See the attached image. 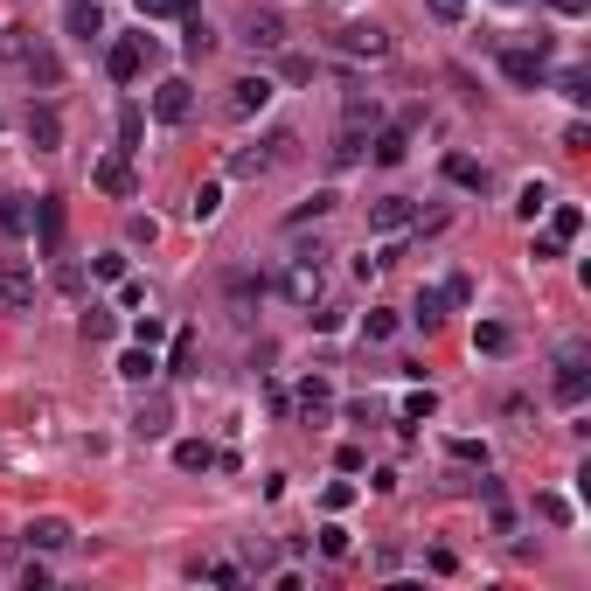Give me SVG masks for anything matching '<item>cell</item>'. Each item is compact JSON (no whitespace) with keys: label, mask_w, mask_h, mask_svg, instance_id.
<instances>
[{"label":"cell","mask_w":591,"mask_h":591,"mask_svg":"<svg viewBox=\"0 0 591 591\" xmlns=\"http://www.w3.org/2000/svg\"><path fill=\"white\" fill-rule=\"evenodd\" d=\"M91 272H98V279H126V251H105V258H91Z\"/></svg>","instance_id":"obj_45"},{"label":"cell","mask_w":591,"mask_h":591,"mask_svg":"<svg viewBox=\"0 0 591 591\" xmlns=\"http://www.w3.org/2000/svg\"><path fill=\"white\" fill-rule=\"evenodd\" d=\"M133 432H140V439H167V432H174V404H167L160 390H153L147 404L133 411Z\"/></svg>","instance_id":"obj_14"},{"label":"cell","mask_w":591,"mask_h":591,"mask_svg":"<svg viewBox=\"0 0 591 591\" xmlns=\"http://www.w3.org/2000/svg\"><path fill=\"white\" fill-rule=\"evenodd\" d=\"M411 320H418L425 334H439V327H445V293H432V286H425V293L411 299Z\"/></svg>","instance_id":"obj_27"},{"label":"cell","mask_w":591,"mask_h":591,"mask_svg":"<svg viewBox=\"0 0 591 591\" xmlns=\"http://www.w3.org/2000/svg\"><path fill=\"white\" fill-rule=\"evenodd\" d=\"M279 77H286V84H306V77H313V63H306V56H286V63H279Z\"/></svg>","instance_id":"obj_51"},{"label":"cell","mask_w":591,"mask_h":591,"mask_svg":"<svg viewBox=\"0 0 591 591\" xmlns=\"http://www.w3.org/2000/svg\"><path fill=\"white\" fill-rule=\"evenodd\" d=\"M98 35H105V14H98V0H70V42H84V49H91Z\"/></svg>","instance_id":"obj_19"},{"label":"cell","mask_w":591,"mask_h":591,"mask_svg":"<svg viewBox=\"0 0 591 591\" xmlns=\"http://www.w3.org/2000/svg\"><path fill=\"white\" fill-rule=\"evenodd\" d=\"M299 418H306V425H327V418H334V390H327L320 376L299 383Z\"/></svg>","instance_id":"obj_16"},{"label":"cell","mask_w":591,"mask_h":591,"mask_svg":"<svg viewBox=\"0 0 591 591\" xmlns=\"http://www.w3.org/2000/svg\"><path fill=\"white\" fill-rule=\"evenodd\" d=\"M550 390H557V404H571V411L591 397V355L578 348V341L557 355V376H550Z\"/></svg>","instance_id":"obj_3"},{"label":"cell","mask_w":591,"mask_h":591,"mask_svg":"<svg viewBox=\"0 0 591 591\" xmlns=\"http://www.w3.org/2000/svg\"><path fill=\"white\" fill-rule=\"evenodd\" d=\"M160 334H167V327H160V320H153V313H140V320H133V341H140V348H153V341H160Z\"/></svg>","instance_id":"obj_48"},{"label":"cell","mask_w":591,"mask_h":591,"mask_svg":"<svg viewBox=\"0 0 591 591\" xmlns=\"http://www.w3.org/2000/svg\"><path fill=\"white\" fill-rule=\"evenodd\" d=\"M501 77L515 84V91H543V49H501Z\"/></svg>","instance_id":"obj_8"},{"label":"cell","mask_w":591,"mask_h":591,"mask_svg":"<svg viewBox=\"0 0 591 591\" xmlns=\"http://www.w3.org/2000/svg\"><path fill=\"white\" fill-rule=\"evenodd\" d=\"M293 153H299V133H286V126H279V133H265L258 147L230 153V174H244V181H258V174H272V167H286Z\"/></svg>","instance_id":"obj_1"},{"label":"cell","mask_w":591,"mask_h":591,"mask_svg":"<svg viewBox=\"0 0 591 591\" xmlns=\"http://www.w3.org/2000/svg\"><path fill=\"white\" fill-rule=\"evenodd\" d=\"M147 56H153L147 35H119V42L105 49V77H112V84H133V77L147 70Z\"/></svg>","instance_id":"obj_6"},{"label":"cell","mask_w":591,"mask_h":591,"mask_svg":"<svg viewBox=\"0 0 591 591\" xmlns=\"http://www.w3.org/2000/svg\"><path fill=\"white\" fill-rule=\"evenodd\" d=\"M432 411H439L432 390H411V397H404V425H418V418H432Z\"/></svg>","instance_id":"obj_39"},{"label":"cell","mask_w":591,"mask_h":591,"mask_svg":"<svg viewBox=\"0 0 591 591\" xmlns=\"http://www.w3.org/2000/svg\"><path fill=\"white\" fill-rule=\"evenodd\" d=\"M167 369H174V376H195V334H188V327L174 334V348H167Z\"/></svg>","instance_id":"obj_35"},{"label":"cell","mask_w":591,"mask_h":591,"mask_svg":"<svg viewBox=\"0 0 591 591\" xmlns=\"http://www.w3.org/2000/svg\"><path fill=\"white\" fill-rule=\"evenodd\" d=\"M369 160L376 167H404L411 160V126H376L369 133Z\"/></svg>","instance_id":"obj_11"},{"label":"cell","mask_w":591,"mask_h":591,"mask_svg":"<svg viewBox=\"0 0 591 591\" xmlns=\"http://www.w3.org/2000/svg\"><path fill=\"white\" fill-rule=\"evenodd\" d=\"M244 42H251V49H286V14H272V7L251 14V21H244Z\"/></svg>","instance_id":"obj_15"},{"label":"cell","mask_w":591,"mask_h":591,"mask_svg":"<svg viewBox=\"0 0 591 591\" xmlns=\"http://www.w3.org/2000/svg\"><path fill=\"white\" fill-rule=\"evenodd\" d=\"M557 91H564L571 105H591V77H585V70H564V77H557Z\"/></svg>","instance_id":"obj_38"},{"label":"cell","mask_w":591,"mask_h":591,"mask_svg":"<svg viewBox=\"0 0 591 591\" xmlns=\"http://www.w3.org/2000/svg\"><path fill=\"white\" fill-rule=\"evenodd\" d=\"M439 293H445V306H466V299H473V279H466V272H452Z\"/></svg>","instance_id":"obj_44"},{"label":"cell","mask_w":591,"mask_h":591,"mask_svg":"<svg viewBox=\"0 0 591 591\" xmlns=\"http://www.w3.org/2000/svg\"><path fill=\"white\" fill-rule=\"evenodd\" d=\"M140 7V21H167V14H181V0H133Z\"/></svg>","instance_id":"obj_46"},{"label":"cell","mask_w":591,"mask_h":591,"mask_svg":"<svg viewBox=\"0 0 591 591\" xmlns=\"http://www.w3.org/2000/svg\"><path fill=\"white\" fill-rule=\"evenodd\" d=\"M35 223V195H0V237H28Z\"/></svg>","instance_id":"obj_21"},{"label":"cell","mask_w":591,"mask_h":591,"mask_svg":"<svg viewBox=\"0 0 591 591\" xmlns=\"http://www.w3.org/2000/svg\"><path fill=\"white\" fill-rule=\"evenodd\" d=\"M585 7H591V0H550V14H564V21H578Z\"/></svg>","instance_id":"obj_54"},{"label":"cell","mask_w":591,"mask_h":591,"mask_svg":"<svg viewBox=\"0 0 591 591\" xmlns=\"http://www.w3.org/2000/svg\"><path fill=\"white\" fill-rule=\"evenodd\" d=\"M140 133H147V112L126 105V112H119V153H140Z\"/></svg>","instance_id":"obj_32"},{"label":"cell","mask_w":591,"mask_h":591,"mask_svg":"<svg viewBox=\"0 0 591 591\" xmlns=\"http://www.w3.org/2000/svg\"><path fill=\"white\" fill-rule=\"evenodd\" d=\"M341 126H362V133H376V126H383V105H376L369 91H348V98H341Z\"/></svg>","instance_id":"obj_20"},{"label":"cell","mask_w":591,"mask_h":591,"mask_svg":"<svg viewBox=\"0 0 591 591\" xmlns=\"http://www.w3.org/2000/svg\"><path fill=\"white\" fill-rule=\"evenodd\" d=\"M272 91H279L272 77H237V84H230V119H258V112L272 105Z\"/></svg>","instance_id":"obj_9"},{"label":"cell","mask_w":591,"mask_h":591,"mask_svg":"<svg viewBox=\"0 0 591 591\" xmlns=\"http://www.w3.org/2000/svg\"><path fill=\"white\" fill-rule=\"evenodd\" d=\"M0 306H7V279H0Z\"/></svg>","instance_id":"obj_55"},{"label":"cell","mask_w":591,"mask_h":591,"mask_svg":"<svg viewBox=\"0 0 591 591\" xmlns=\"http://www.w3.org/2000/svg\"><path fill=\"white\" fill-rule=\"evenodd\" d=\"M320 550H327V557H348L355 543H348V529H341V522H327V529H320Z\"/></svg>","instance_id":"obj_41"},{"label":"cell","mask_w":591,"mask_h":591,"mask_svg":"<svg viewBox=\"0 0 591 591\" xmlns=\"http://www.w3.org/2000/svg\"><path fill=\"white\" fill-rule=\"evenodd\" d=\"M348 501H355V487H348V480H334V487H327V515H341Z\"/></svg>","instance_id":"obj_53"},{"label":"cell","mask_w":591,"mask_h":591,"mask_svg":"<svg viewBox=\"0 0 591 591\" xmlns=\"http://www.w3.org/2000/svg\"><path fill=\"white\" fill-rule=\"evenodd\" d=\"M550 202H557V195H550V181H529V188H522V195H515V209H522V216H529V223H536V216H543V209H550Z\"/></svg>","instance_id":"obj_33"},{"label":"cell","mask_w":591,"mask_h":591,"mask_svg":"<svg viewBox=\"0 0 591 591\" xmlns=\"http://www.w3.org/2000/svg\"><path fill=\"white\" fill-rule=\"evenodd\" d=\"M28 140H35V153L63 147V119H56V105H35V112H28Z\"/></svg>","instance_id":"obj_18"},{"label":"cell","mask_w":591,"mask_h":591,"mask_svg":"<svg viewBox=\"0 0 591 591\" xmlns=\"http://www.w3.org/2000/svg\"><path fill=\"white\" fill-rule=\"evenodd\" d=\"M21 70H28V84H35V91H63V56H56V49H42V42H35V49L21 56Z\"/></svg>","instance_id":"obj_13"},{"label":"cell","mask_w":591,"mask_h":591,"mask_svg":"<svg viewBox=\"0 0 591 591\" xmlns=\"http://www.w3.org/2000/svg\"><path fill=\"white\" fill-rule=\"evenodd\" d=\"M320 293H327V251L313 244V251H299L286 265V299L293 306H320Z\"/></svg>","instance_id":"obj_2"},{"label":"cell","mask_w":591,"mask_h":591,"mask_svg":"<svg viewBox=\"0 0 591 591\" xmlns=\"http://www.w3.org/2000/svg\"><path fill=\"white\" fill-rule=\"evenodd\" d=\"M28 49H35V42H28V28H0V56H7V63H21Z\"/></svg>","instance_id":"obj_40"},{"label":"cell","mask_w":591,"mask_h":591,"mask_svg":"<svg viewBox=\"0 0 591 591\" xmlns=\"http://www.w3.org/2000/svg\"><path fill=\"white\" fill-rule=\"evenodd\" d=\"M265 299V279H251V272H237L230 279V306H237V320H251V306Z\"/></svg>","instance_id":"obj_28"},{"label":"cell","mask_w":591,"mask_h":591,"mask_svg":"<svg viewBox=\"0 0 591 591\" xmlns=\"http://www.w3.org/2000/svg\"><path fill=\"white\" fill-rule=\"evenodd\" d=\"M390 334H397V313L390 306H369L362 313V341H390Z\"/></svg>","instance_id":"obj_34"},{"label":"cell","mask_w":591,"mask_h":591,"mask_svg":"<svg viewBox=\"0 0 591 591\" xmlns=\"http://www.w3.org/2000/svg\"><path fill=\"white\" fill-rule=\"evenodd\" d=\"M550 237H557V244L585 237V209H578V202H550Z\"/></svg>","instance_id":"obj_24"},{"label":"cell","mask_w":591,"mask_h":591,"mask_svg":"<svg viewBox=\"0 0 591 591\" xmlns=\"http://www.w3.org/2000/svg\"><path fill=\"white\" fill-rule=\"evenodd\" d=\"M334 202H341L334 188H313V202H299V209H293V216H286V223H293V230H299V223H313V216H327Z\"/></svg>","instance_id":"obj_36"},{"label":"cell","mask_w":591,"mask_h":591,"mask_svg":"<svg viewBox=\"0 0 591 591\" xmlns=\"http://www.w3.org/2000/svg\"><path fill=\"white\" fill-rule=\"evenodd\" d=\"M411 223H418V202H411V195H376V202H369V230H376V237H397V230H411Z\"/></svg>","instance_id":"obj_7"},{"label":"cell","mask_w":591,"mask_h":591,"mask_svg":"<svg viewBox=\"0 0 591 591\" xmlns=\"http://www.w3.org/2000/svg\"><path fill=\"white\" fill-rule=\"evenodd\" d=\"M91 188H105L112 202H126V195H133V153H105V160L91 167Z\"/></svg>","instance_id":"obj_10"},{"label":"cell","mask_w":591,"mask_h":591,"mask_svg":"<svg viewBox=\"0 0 591 591\" xmlns=\"http://www.w3.org/2000/svg\"><path fill=\"white\" fill-rule=\"evenodd\" d=\"M181 49H188V56H209V49H216V28H209L195 7L181 14Z\"/></svg>","instance_id":"obj_23"},{"label":"cell","mask_w":591,"mask_h":591,"mask_svg":"<svg viewBox=\"0 0 591 591\" xmlns=\"http://www.w3.org/2000/svg\"><path fill=\"white\" fill-rule=\"evenodd\" d=\"M153 369H160L153 348H126V355H119V376H126V383H153Z\"/></svg>","instance_id":"obj_30"},{"label":"cell","mask_w":591,"mask_h":591,"mask_svg":"<svg viewBox=\"0 0 591 591\" xmlns=\"http://www.w3.org/2000/svg\"><path fill=\"white\" fill-rule=\"evenodd\" d=\"M564 147H571V153L591 147V126H585V119H571V126H564Z\"/></svg>","instance_id":"obj_52"},{"label":"cell","mask_w":591,"mask_h":591,"mask_svg":"<svg viewBox=\"0 0 591 591\" xmlns=\"http://www.w3.org/2000/svg\"><path fill=\"white\" fill-rule=\"evenodd\" d=\"M153 237H160L153 216H126V244H153Z\"/></svg>","instance_id":"obj_43"},{"label":"cell","mask_w":591,"mask_h":591,"mask_svg":"<svg viewBox=\"0 0 591 591\" xmlns=\"http://www.w3.org/2000/svg\"><path fill=\"white\" fill-rule=\"evenodd\" d=\"M112 334H119V313L91 306V313H84V341H112Z\"/></svg>","instance_id":"obj_37"},{"label":"cell","mask_w":591,"mask_h":591,"mask_svg":"<svg viewBox=\"0 0 591 591\" xmlns=\"http://www.w3.org/2000/svg\"><path fill=\"white\" fill-rule=\"evenodd\" d=\"M35 230H42V258H63V195H35Z\"/></svg>","instance_id":"obj_12"},{"label":"cell","mask_w":591,"mask_h":591,"mask_svg":"<svg viewBox=\"0 0 591 591\" xmlns=\"http://www.w3.org/2000/svg\"><path fill=\"white\" fill-rule=\"evenodd\" d=\"M77 536H70V522L63 515H35L28 522V550H70Z\"/></svg>","instance_id":"obj_17"},{"label":"cell","mask_w":591,"mask_h":591,"mask_svg":"<svg viewBox=\"0 0 591 591\" xmlns=\"http://www.w3.org/2000/svg\"><path fill=\"white\" fill-rule=\"evenodd\" d=\"M188 216H195V223H216V216H223V188H216V181H202V188H195V202H188Z\"/></svg>","instance_id":"obj_31"},{"label":"cell","mask_w":591,"mask_h":591,"mask_svg":"<svg viewBox=\"0 0 591 591\" xmlns=\"http://www.w3.org/2000/svg\"><path fill=\"white\" fill-rule=\"evenodd\" d=\"M501 7H522V0H501Z\"/></svg>","instance_id":"obj_57"},{"label":"cell","mask_w":591,"mask_h":591,"mask_svg":"<svg viewBox=\"0 0 591 591\" xmlns=\"http://www.w3.org/2000/svg\"><path fill=\"white\" fill-rule=\"evenodd\" d=\"M452 459H459V466H480V473H487V445H473V439H452Z\"/></svg>","instance_id":"obj_42"},{"label":"cell","mask_w":591,"mask_h":591,"mask_svg":"<svg viewBox=\"0 0 591 591\" xmlns=\"http://www.w3.org/2000/svg\"><path fill=\"white\" fill-rule=\"evenodd\" d=\"M334 167H355V160H362V153H369V133H362V126H341V133H334Z\"/></svg>","instance_id":"obj_26"},{"label":"cell","mask_w":591,"mask_h":591,"mask_svg":"<svg viewBox=\"0 0 591 591\" xmlns=\"http://www.w3.org/2000/svg\"><path fill=\"white\" fill-rule=\"evenodd\" d=\"M445 181H452V188L487 195V167H480V160H466V153H445Z\"/></svg>","instance_id":"obj_22"},{"label":"cell","mask_w":591,"mask_h":591,"mask_svg":"<svg viewBox=\"0 0 591 591\" xmlns=\"http://www.w3.org/2000/svg\"><path fill=\"white\" fill-rule=\"evenodd\" d=\"M174 466H181V473H209V466H216V445L209 439H181L174 445Z\"/></svg>","instance_id":"obj_25"},{"label":"cell","mask_w":591,"mask_h":591,"mask_svg":"<svg viewBox=\"0 0 591 591\" xmlns=\"http://www.w3.org/2000/svg\"><path fill=\"white\" fill-rule=\"evenodd\" d=\"M188 7H195V0H181V14H188Z\"/></svg>","instance_id":"obj_56"},{"label":"cell","mask_w":591,"mask_h":591,"mask_svg":"<svg viewBox=\"0 0 591 591\" xmlns=\"http://www.w3.org/2000/svg\"><path fill=\"white\" fill-rule=\"evenodd\" d=\"M473 348H480V355H508V348H515V334H508L501 320H480V327H473Z\"/></svg>","instance_id":"obj_29"},{"label":"cell","mask_w":591,"mask_h":591,"mask_svg":"<svg viewBox=\"0 0 591 591\" xmlns=\"http://www.w3.org/2000/svg\"><path fill=\"white\" fill-rule=\"evenodd\" d=\"M536 508H543V515H550V522H557V529H564V522H571V501H564V494H543V501H536Z\"/></svg>","instance_id":"obj_49"},{"label":"cell","mask_w":591,"mask_h":591,"mask_svg":"<svg viewBox=\"0 0 591 591\" xmlns=\"http://www.w3.org/2000/svg\"><path fill=\"white\" fill-rule=\"evenodd\" d=\"M21 585H28V591H49V564H35V557H28V564H21Z\"/></svg>","instance_id":"obj_50"},{"label":"cell","mask_w":591,"mask_h":591,"mask_svg":"<svg viewBox=\"0 0 591 591\" xmlns=\"http://www.w3.org/2000/svg\"><path fill=\"white\" fill-rule=\"evenodd\" d=\"M188 112H195V84L188 77H160L153 84V119L160 126H188Z\"/></svg>","instance_id":"obj_5"},{"label":"cell","mask_w":591,"mask_h":591,"mask_svg":"<svg viewBox=\"0 0 591 591\" xmlns=\"http://www.w3.org/2000/svg\"><path fill=\"white\" fill-rule=\"evenodd\" d=\"M425 7H432V21H445V28L466 21V0H425Z\"/></svg>","instance_id":"obj_47"},{"label":"cell","mask_w":591,"mask_h":591,"mask_svg":"<svg viewBox=\"0 0 591 591\" xmlns=\"http://www.w3.org/2000/svg\"><path fill=\"white\" fill-rule=\"evenodd\" d=\"M334 49L341 56H362V63H383L390 56V28L383 21H348V28H334Z\"/></svg>","instance_id":"obj_4"}]
</instances>
